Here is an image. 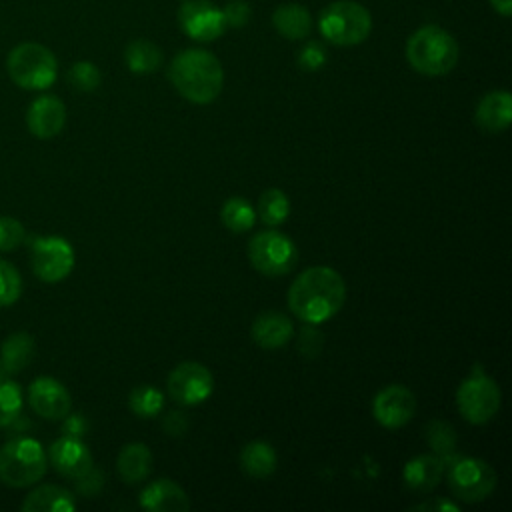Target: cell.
<instances>
[{
	"mask_svg": "<svg viewBox=\"0 0 512 512\" xmlns=\"http://www.w3.org/2000/svg\"><path fill=\"white\" fill-rule=\"evenodd\" d=\"M292 332H294V326L290 318L276 310H268L256 316L250 328L252 340L264 350L282 348L292 338Z\"/></svg>",
	"mask_w": 512,
	"mask_h": 512,
	"instance_id": "20",
	"label": "cell"
},
{
	"mask_svg": "<svg viewBox=\"0 0 512 512\" xmlns=\"http://www.w3.org/2000/svg\"><path fill=\"white\" fill-rule=\"evenodd\" d=\"M26 238L24 226L10 216H0V252L16 250Z\"/></svg>",
	"mask_w": 512,
	"mask_h": 512,
	"instance_id": "34",
	"label": "cell"
},
{
	"mask_svg": "<svg viewBox=\"0 0 512 512\" xmlns=\"http://www.w3.org/2000/svg\"><path fill=\"white\" fill-rule=\"evenodd\" d=\"M22 294V276L14 264L0 260V306H12Z\"/></svg>",
	"mask_w": 512,
	"mask_h": 512,
	"instance_id": "32",
	"label": "cell"
},
{
	"mask_svg": "<svg viewBox=\"0 0 512 512\" xmlns=\"http://www.w3.org/2000/svg\"><path fill=\"white\" fill-rule=\"evenodd\" d=\"M490 4L500 16H510L512 14V0H490Z\"/></svg>",
	"mask_w": 512,
	"mask_h": 512,
	"instance_id": "42",
	"label": "cell"
},
{
	"mask_svg": "<svg viewBox=\"0 0 512 512\" xmlns=\"http://www.w3.org/2000/svg\"><path fill=\"white\" fill-rule=\"evenodd\" d=\"M326 60H328L326 48H324L320 42H316V40L306 42V44L300 48V52H298V64H300V68L310 70V72L322 68V66L326 64Z\"/></svg>",
	"mask_w": 512,
	"mask_h": 512,
	"instance_id": "35",
	"label": "cell"
},
{
	"mask_svg": "<svg viewBox=\"0 0 512 512\" xmlns=\"http://www.w3.org/2000/svg\"><path fill=\"white\" fill-rule=\"evenodd\" d=\"M22 404V388L10 378H0V428H8L20 418Z\"/></svg>",
	"mask_w": 512,
	"mask_h": 512,
	"instance_id": "30",
	"label": "cell"
},
{
	"mask_svg": "<svg viewBox=\"0 0 512 512\" xmlns=\"http://www.w3.org/2000/svg\"><path fill=\"white\" fill-rule=\"evenodd\" d=\"M500 388L482 370H474L456 390L458 412L470 424H486L500 410Z\"/></svg>",
	"mask_w": 512,
	"mask_h": 512,
	"instance_id": "8",
	"label": "cell"
},
{
	"mask_svg": "<svg viewBox=\"0 0 512 512\" xmlns=\"http://www.w3.org/2000/svg\"><path fill=\"white\" fill-rule=\"evenodd\" d=\"M412 510H424V512H458V504L446 500V498H436V500H426L422 504L412 506Z\"/></svg>",
	"mask_w": 512,
	"mask_h": 512,
	"instance_id": "41",
	"label": "cell"
},
{
	"mask_svg": "<svg viewBox=\"0 0 512 512\" xmlns=\"http://www.w3.org/2000/svg\"><path fill=\"white\" fill-rule=\"evenodd\" d=\"M178 22L196 42H212L226 30L224 14L212 0H184L178 8Z\"/></svg>",
	"mask_w": 512,
	"mask_h": 512,
	"instance_id": "12",
	"label": "cell"
},
{
	"mask_svg": "<svg viewBox=\"0 0 512 512\" xmlns=\"http://www.w3.org/2000/svg\"><path fill=\"white\" fill-rule=\"evenodd\" d=\"M416 412V396L402 384L382 388L372 400V414L376 422L388 430L402 428Z\"/></svg>",
	"mask_w": 512,
	"mask_h": 512,
	"instance_id": "13",
	"label": "cell"
},
{
	"mask_svg": "<svg viewBox=\"0 0 512 512\" xmlns=\"http://www.w3.org/2000/svg\"><path fill=\"white\" fill-rule=\"evenodd\" d=\"M68 82L80 92H92L100 86L102 76H100V70L96 68V64H92L88 60H80V62L72 64V68L68 70Z\"/></svg>",
	"mask_w": 512,
	"mask_h": 512,
	"instance_id": "33",
	"label": "cell"
},
{
	"mask_svg": "<svg viewBox=\"0 0 512 512\" xmlns=\"http://www.w3.org/2000/svg\"><path fill=\"white\" fill-rule=\"evenodd\" d=\"M66 124V106L54 94L38 96L26 110V126L36 138H52L60 134Z\"/></svg>",
	"mask_w": 512,
	"mask_h": 512,
	"instance_id": "15",
	"label": "cell"
},
{
	"mask_svg": "<svg viewBox=\"0 0 512 512\" xmlns=\"http://www.w3.org/2000/svg\"><path fill=\"white\" fill-rule=\"evenodd\" d=\"M322 348V334H318L312 324H308L306 328H302V334H300V350L302 354L306 356H316Z\"/></svg>",
	"mask_w": 512,
	"mask_h": 512,
	"instance_id": "38",
	"label": "cell"
},
{
	"mask_svg": "<svg viewBox=\"0 0 512 512\" xmlns=\"http://www.w3.org/2000/svg\"><path fill=\"white\" fill-rule=\"evenodd\" d=\"M426 440L432 446L434 454H438L444 462H446V456L452 454L456 448V434L452 426H448L442 420H434L426 426Z\"/></svg>",
	"mask_w": 512,
	"mask_h": 512,
	"instance_id": "31",
	"label": "cell"
},
{
	"mask_svg": "<svg viewBox=\"0 0 512 512\" xmlns=\"http://www.w3.org/2000/svg\"><path fill=\"white\" fill-rule=\"evenodd\" d=\"M476 124L490 132H504L512 120V96L508 90H492L488 92L476 106L474 112Z\"/></svg>",
	"mask_w": 512,
	"mask_h": 512,
	"instance_id": "19",
	"label": "cell"
},
{
	"mask_svg": "<svg viewBox=\"0 0 512 512\" xmlns=\"http://www.w3.org/2000/svg\"><path fill=\"white\" fill-rule=\"evenodd\" d=\"M116 468L126 484H138L146 480L152 472V454L148 446L142 442L126 444L118 454Z\"/></svg>",
	"mask_w": 512,
	"mask_h": 512,
	"instance_id": "23",
	"label": "cell"
},
{
	"mask_svg": "<svg viewBox=\"0 0 512 512\" xmlns=\"http://www.w3.org/2000/svg\"><path fill=\"white\" fill-rule=\"evenodd\" d=\"M318 28L322 38L336 46H356L368 38L372 16L354 0H338L320 12Z\"/></svg>",
	"mask_w": 512,
	"mask_h": 512,
	"instance_id": "6",
	"label": "cell"
},
{
	"mask_svg": "<svg viewBox=\"0 0 512 512\" xmlns=\"http://www.w3.org/2000/svg\"><path fill=\"white\" fill-rule=\"evenodd\" d=\"M168 394L182 406H198L210 398L214 390L212 372L200 362H182L168 374Z\"/></svg>",
	"mask_w": 512,
	"mask_h": 512,
	"instance_id": "11",
	"label": "cell"
},
{
	"mask_svg": "<svg viewBox=\"0 0 512 512\" xmlns=\"http://www.w3.org/2000/svg\"><path fill=\"white\" fill-rule=\"evenodd\" d=\"M346 302L344 278L330 266H310L288 290V306L304 324H322L336 316Z\"/></svg>",
	"mask_w": 512,
	"mask_h": 512,
	"instance_id": "1",
	"label": "cell"
},
{
	"mask_svg": "<svg viewBox=\"0 0 512 512\" xmlns=\"http://www.w3.org/2000/svg\"><path fill=\"white\" fill-rule=\"evenodd\" d=\"M64 424H62V432L64 436H74V438H82L88 430V422L84 420L82 414H66L64 418Z\"/></svg>",
	"mask_w": 512,
	"mask_h": 512,
	"instance_id": "40",
	"label": "cell"
},
{
	"mask_svg": "<svg viewBox=\"0 0 512 512\" xmlns=\"http://www.w3.org/2000/svg\"><path fill=\"white\" fill-rule=\"evenodd\" d=\"M222 14H224V20H226V26L242 28V26L248 24L252 10H250V4L244 2V0H230L224 6Z\"/></svg>",
	"mask_w": 512,
	"mask_h": 512,
	"instance_id": "36",
	"label": "cell"
},
{
	"mask_svg": "<svg viewBox=\"0 0 512 512\" xmlns=\"http://www.w3.org/2000/svg\"><path fill=\"white\" fill-rule=\"evenodd\" d=\"M74 508L72 492L56 484H42L22 500L24 512H72Z\"/></svg>",
	"mask_w": 512,
	"mask_h": 512,
	"instance_id": "22",
	"label": "cell"
},
{
	"mask_svg": "<svg viewBox=\"0 0 512 512\" xmlns=\"http://www.w3.org/2000/svg\"><path fill=\"white\" fill-rule=\"evenodd\" d=\"M272 24L280 36L288 40H302L312 30V16L302 4H280L272 14Z\"/></svg>",
	"mask_w": 512,
	"mask_h": 512,
	"instance_id": "24",
	"label": "cell"
},
{
	"mask_svg": "<svg viewBox=\"0 0 512 512\" xmlns=\"http://www.w3.org/2000/svg\"><path fill=\"white\" fill-rule=\"evenodd\" d=\"M222 224L232 230V232H246L254 226L256 222V210L254 206L240 196H232L222 204L220 210Z\"/></svg>",
	"mask_w": 512,
	"mask_h": 512,
	"instance_id": "27",
	"label": "cell"
},
{
	"mask_svg": "<svg viewBox=\"0 0 512 512\" xmlns=\"http://www.w3.org/2000/svg\"><path fill=\"white\" fill-rule=\"evenodd\" d=\"M102 484H104V474H102L98 468H94V466H92L86 474H82L80 478H76L78 492H80L82 496H88V498L96 496V494L100 492Z\"/></svg>",
	"mask_w": 512,
	"mask_h": 512,
	"instance_id": "37",
	"label": "cell"
},
{
	"mask_svg": "<svg viewBox=\"0 0 512 512\" xmlns=\"http://www.w3.org/2000/svg\"><path fill=\"white\" fill-rule=\"evenodd\" d=\"M126 66L134 74H152L162 64V50L150 40H132L124 50Z\"/></svg>",
	"mask_w": 512,
	"mask_h": 512,
	"instance_id": "26",
	"label": "cell"
},
{
	"mask_svg": "<svg viewBox=\"0 0 512 512\" xmlns=\"http://www.w3.org/2000/svg\"><path fill=\"white\" fill-rule=\"evenodd\" d=\"M290 214V200L280 188H268L258 198V216L260 220L274 228L282 224Z\"/></svg>",
	"mask_w": 512,
	"mask_h": 512,
	"instance_id": "28",
	"label": "cell"
},
{
	"mask_svg": "<svg viewBox=\"0 0 512 512\" xmlns=\"http://www.w3.org/2000/svg\"><path fill=\"white\" fill-rule=\"evenodd\" d=\"M446 462L438 454H420L404 464L402 478L412 492L426 494L434 490L444 476Z\"/></svg>",
	"mask_w": 512,
	"mask_h": 512,
	"instance_id": "18",
	"label": "cell"
},
{
	"mask_svg": "<svg viewBox=\"0 0 512 512\" xmlns=\"http://www.w3.org/2000/svg\"><path fill=\"white\" fill-rule=\"evenodd\" d=\"M276 462V450L264 440H252L240 452V468L252 478H268L276 470Z\"/></svg>",
	"mask_w": 512,
	"mask_h": 512,
	"instance_id": "25",
	"label": "cell"
},
{
	"mask_svg": "<svg viewBox=\"0 0 512 512\" xmlns=\"http://www.w3.org/2000/svg\"><path fill=\"white\" fill-rule=\"evenodd\" d=\"M248 260L264 276H284L298 262V248L290 236L278 230L256 232L248 242Z\"/></svg>",
	"mask_w": 512,
	"mask_h": 512,
	"instance_id": "7",
	"label": "cell"
},
{
	"mask_svg": "<svg viewBox=\"0 0 512 512\" xmlns=\"http://www.w3.org/2000/svg\"><path fill=\"white\" fill-rule=\"evenodd\" d=\"M48 460L56 468V472L72 480L80 478L94 466L88 446L74 436H62L52 442V446L48 448Z\"/></svg>",
	"mask_w": 512,
	"mask_h": 512,
	"instance_id": "16",
	"label": "cell"
},
{
	"mask_svg": "<svg viewBox=\"0 0 512 512\" xmlns=\"http://www.w3.org/2000/svg\"><path fill=\"white\" fill-rule=\"evenodd\" d=\"M30 264L42 282H60L74 268V248L62 236H40L32 242Z\"/></svg>",
	"mask_w": 512,
	"mask_h": 512,
	"instance_id": "10",
	"label": "cell"
},
{
	"mask_svg": "<svg viewBox=\"0 0 512 512\" xmlns=\"http://www.w3.org/2000/svg\"><path fill=\"white\" fill-rule=\"evenodd\" d=\"M128 406L140 418H154L164 408V396L158 388L150 384H142L130 392Z\"/></svg>",
	"mask_w": 512,
	"mask_h": 512,
	"instance_id": "29",
	"label": "cell"
},
{
	"mask_svg": "<svg viewBox=\"0 0 512 512\" xmlns=\"http://www.w3.org/2000/svg\"><path fill=\"white\" fill-rule=\"evenodd\" d=\"M168 78L176 92L194 104L214 102L224 86V70L220 60L202 48L178 52L170 62Z\"/></svg>",
	"mask_w": 512,
	"mask_h": 512,
	"instance_id": "2",
	"label": "cell"
},
{
	"mask_svg": "<svg viewBox=\"0 0 512 512\" xmlns=\"http://www.w3.org/2000/svg\"><path fill=\"white\" fill-rule=\"evenodd\" d=\"M162 426L164 430L170 434V436H182L186 430H188V418L184 412H178V410H172L166 414V418L162 420Z\"/></svg>",
	"mask_w": 512,
	"mask_h": 512,
	"instance_id": "39",
	"label": "cell"
},
{
	"mask_svg": "<svg viewBox=\"0 0 512 512\" xmlns=\"http://www.w3.org/2000/svg\"><path fill=\"white\" fill-rule=\"evenodd\" d=\"M140 506L150 512H186L190 498L182 486L170 478H160L144 486L140 492Z\"/></svg>",
	"mask_w": 512,
	"mask_h": 512,
	"instance_id": "17",
	"label": "cell"
},
{
	"mask_svg": "<svg viewBox=\"0 0 512 512\" xmlns=\"http://www.w3.org/2000/svg\"><path fill=\"white\" fill-rule=\"evenodd\" d=\"M458 42L440 26H422L406 42L408 64L424 76H444L458 62Z\"/></svg>",
	"mask_w": 512,
	"mask_h": 512,
	"instance_id": "3",
	"label": "cell"
},
{
	"mask_svg": "<svg viewBox=\"0 0 512 512\" xmlns=\"http://www.w3.org/2000/svg\"><path fill=\"white\" fill-rule=\"evenodd\" d=\"M34 356V340L28 332L10 334L0 346V378L20 374Z\"/></svg>",
	"mask_w": 512,
	"mask_h": 512,
	"instance_id": "21",
	"label": "cell"
},
{
	"mask_svg": "<svg viewBox=\"0 0 512 512\" xmlns=\"http://www.w3.org/2000/svg\"><path fill=\"white\" fill-rule=\"evenodd\" d=\"M498 476L494 468L480 458H456L448 466V486L454 498L474 504L486 500L496 488Z\"/></svg>",
	"mask_w": 512,
	"mask_h": 512,
	"instance_id": "9",
	"label": "cell"
},
{
	"mask_svg": "<svg viewBox=\"0 0 512 512\" xmlns=\"http://www.w3.org/2000/svg\"><path fill=\"white\" fill-rule=\"evenodd\" d=\"M28 402L32 410L46 420H62L72 408L66 386L50 376H40L28 386Z\"/></svg>",
	"mask_w": 512,
	"mask_h": 512,
	"instance_id": "14",
	"label": "cell"
},
{
	"mask_svg": "<svg viewBox=\"0 0 512 512\" xmlns=\"http://www.w3.org/2000/svg\"><path fill=\"white\" fill-rule=\"evenodd\" d=\"M6 70L16 86L24 90H46L56 82L58 60L50 48L38 42H22L10 50Z\"/></svg>",
	"mask_w": 512,
	"mask_h": 512,
	"instance_id": "4",
	"label": "cell"
},
{
	"mask_svg": "<svg viewBox=\"0 0 512 512\" xmlns=\"http://www.w3.org/2000/svg\"><path fill=\"white\" fill-rule=\"evenodd\" d=\"M48 468V456L34 438H14L0 448V482L12 488L36 484Z\"/></svg>",
	"mask_w": 512,
	"mask_h": 512,
	"instance_id": "5",
	"label": "cell"
}]
</instances>
